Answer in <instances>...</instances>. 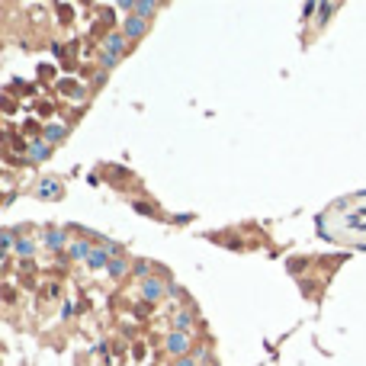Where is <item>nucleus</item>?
<instances>
[{
    "label": "nucleus",
    "instance_id": "obj_2",
    "mask_svg": "<svg viewBox=\"0 0 366 366\" xmlns=\"http://www.w3.org/2000/svg\"><path fill=\"white\" fill-rule=\"evenodd\" d=\"M167 350H170V353H177V357L183 360V357H187V350H190L187 334H180V331H177V334H170V337H167Z\"/></svg>",
    "mask_w": 366,
    "mask_h": 366
},
{
    "label": "nucleus",
    "instance_id": "obj_10",
    "mask_svg": "<svg viewBox=\"0 0 366 366\" xmlns=\"http://www.w3.org/2000/svg\"><path fill=\"white\" fill-rule=\"evenodd\" d=\"M87 263H90V267H109V254H106L103 248H93L90 257H87Z\"/></svg>",
    "mask_w": 366,
    "mask_h": 366
},
{
    "label": "nucleus",
    "instance_id": "obj_5",
    "mask_svg": "<svg viewBox=\"0 0 366 366\" xmlns=\"http://www.w3.org/2000/svg\"><path fill=\"white\" fill-rule=\"evenodd\" d=\"M141 292H145V299H148V302H154V299L164 296V286L157 283V279H145V283H141Z\"/></svg>",
    "mask_w": 366,
    "mask_h": 366
},
{
    "label": "nucleus",
    "instance_id": "obj_4",
    "mask_svg": "<svg viewBox=\"0 0 366 366\" xmlns=\"http://www.w3.org/2000/svg\"><path fill=\"white\" fill-rule=\"evenodd\" d=\"M145 29H148V23H145L141 16H129L126 19V39H138V35H145Z\"/></svg>",
    "mask_w": 366,
    "mask_h": 366
},
{
    "label": "nucleus",
    "instance_id": "obj_19",
    "mask_svg": "<svg viewBox=\"0 0 366 366\" xmlns=\"http://www.w3.org/2000/svg\"><path fill=\"white\" fill-rule=\"evenodd\" d=\"M177 366H193V360H190V357H183V360H180Z\"/></svg>",
    "mask_w": 366,
    "mask_h": 366
},
{
    "label": "nucleus",
    "instance_id": "obj_9",
    "mask_svg": "<svg viewBox=\"0 0 366 366\" xmlns=\"http://www.w3.org/2000/svg\"><path fill=\"white\" fill-rule=\"evenodd\" d=\"M58 90L65 93V96H74V100H80V96L87 93V90H84L80 84H74V80H61V84H58Z\"/></svg>",
    "mask_w": 366,
    "mask_h": 366
},
{
    "label": "nucleus",
    "instance_id": "obj_18",
    "mask_svg": "<svg viewBox=\"0 0 366 366\" xmlns=\"http://www.w3.org/2000/svg\"><path fill=\"white\" fill-rule=\"evenodd\" d=\"M331 10H334V7H331V4H324V7H321V16H318V19H321V23H324V19H328V13H331Z\"/></svg>",
    "mask_w": 366,
    "mask_h": 366
},
{
    "label": "nucleus",
    "instance_id": "obj_13",
    "mask_svg": "<svg viewBox=\"0 0 366 366\" xmlns=\"http://www.w3.org/2000/svg\"><path fill=\"white\" fill-rule=\"evenodd\" d=\"M129 270V263L122 260V257H116V260H109V276H122Z\"/></svg>",
    "mask_w": 366,
    "mask_h": 366
},
{
    "label": "nucleus",
    "instance_id": "obj_12",
    "mask_svg": "<svg viewBox=\"0 0 366 366\" xmlns=\"http://www.w3.org/2000/svg\"><path fill=\"white\" fill-rule=\"evenodd\" d=\"M45 244H48L52 251H61V248H65V231H48V235H45Z\"/></svg>",
    "mask_w": 366,
    "mask_h": 366
},
{
    "label": "nucleus",
    "instance_id": "obj_8",
    "mask_svg": "<svg viewBox=\"0 0 366 366\" xmlns=\"http://www.w3.org/2000/svg\"><path fill=\"white\" fill-rule=\"evenodd\" d=\"M90 244H84V241H74V244H68V254H71V257H74V260H87L90 257Z\"/></svg>",
    "mask_w": 366,
    "mask_h": 366
},
{
    "label": "nucleus",
    "instance_id": "obj_6",
    "mask_svg": "<svg viewBox=\"0 0 366 366\" xmlns=\"http://www.w3.org/2000/svg\"><path fill=\"white\" fill-rule=\"evenodd\" d=\"M344 225L353 228V231H366V209H357V212H350L344 218Z\"/></svg>",
    "mask_w": 366,
    "mask_h": 366
},
{
    "label": "nucleus",
    "instance_id": "obj_11",
    "mask_svg": "<svg viewBox=\"0 0 366 366\" xmlns=\"http://www.w3.org/2000/svg\"><path fill=\"white\" fill-rule=\"evenodd\" d=\"M65 135H68V126H58V122L55 126H45V141H61Z\"/></svg>",
    "mask_w": 366,
    "mask_h": 366
},
{
    "label": "nucleus",
    "instance_id": "obj_15",
    "mask_svg": "<svg viewBox=\"0 0 366 366\" xmlns=\"http://www.w3.org/2000/svg\"><path fill=\"white\" fill-rule=\"evenodd\" d=\"M174 328H177V331L183 334V331H187V328H190V312H180L177 315V318H174Z\"/></svg>",
    "mask_w": 366,
    "mask_h": 366
},
{
    "label": "nucleus",
    "instance_id": "obj_17",
    "mask_svg": "<svg viewBox=\"0 0 366 366\" xmlns=\"http://www.w3.org/2000/svg\"><path fill=\"white\" fill-rule=\"evenodd\" d=\"M148 270H151L148 260H138V263H135V273H138V276H148Z\"/></svg>",
    "mask_w": 366,
    "mask_h": 366
},
{
    "label": "nucleus",
    "instance_id": "obj_7",
    "mask_svg": "<svg viewBox=\"0 0 366 366\" xmlns=\"http://www.w3.org/2000/svg\"><path fill=\"white\" fill-rule=\"evenodd\" d=\"M48 151H52V148H48V141H42V138L29 141V157H32V161H45Z\"/></svg>",
    "mask_w": 366,
    "mask_h": 366
},
{
    "label": "nucleus",
    "instance_id": "obj_1",
    "mask_svg": "<svg viewBox=\"0 0 366 366\" xmlns=\"http://www.w3.org/2000/svg\"><path fill=\"white\" fill-rule=\"evenodd\" d=\"M126 35H106V42H103V52L106 55H113V58H122V52H126Z\"/></svg>",
    "mask_w": 366,
    "mask_h": 366
},
{
    "label": "nucleus",
    "instance_id": "obj_16",
    "mask_svg": "<svg viewBox=\"0 0 366 366\" xmlns=\"http://www.w3.org/2000/svg\"><path fill=\"white\" fill-rule=\"evenodd\" d=\"M16 251H19V254H26V257H29V254H32L35 248H32V241H16Z\"/></svg>",
    "mask_w": 366,
    "mask_h": 366
},
{
    "label": "nucleus",
    "instance_id": "obj_3",
    "mask_svg": "<svg viewBox=\"0 0 366 366\" xmlns=\"http://www.w3.org/2000/svg\"><path fill=\"white\" fill-rule=\"evenodd\" d=\"M35 193H39L42 199H58V196H61V183L52 180V177H45V180L39 183V190H35Z\"/></svg>",
    "mask_w": 366,
    "mask_h": 366
},
{
    "label": "nucleus",
    "instance_id": "obj_14",
    "mask_svg": "<svg viewBox=\"0 0 366 366\" xmlns=\"http://www.w3.org/2000/svg\"><path fill=\"white\" fill-rule=\"evenodd\" d=\"M148 13H154V4H151V0H141V4H135V16L148 19Z\"/></svg>",
    "mask_w": 366,
    "mask_h": 366
}]
</instances>
